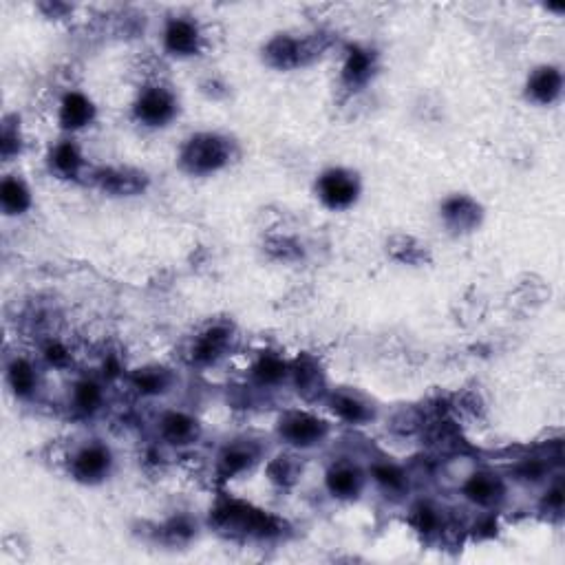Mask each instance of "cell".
I'll list each match as a JSON object with an SVG mask.
<instances>
[{"label": "cell", "instance_id": "obj_1", "mask_svg": "<svg viewBox=\"0 0 565 565\" xmlns=\"http://www.w3.org/2000/svg\"><path fill=\"white\" fill-rule=\"evenodd\" d=\"M210 526L234 539L270 541L283 535V521L239 499H223L210 513Z\"/></svg>", "mask_w": 565, "mask_h": 565}, {"label": "cell", "instance_id": "obj_2", "mask_svg": "<svg viewBox=\"0 0 565 565\" xmlns=\"http://www.w3.org/2000/svg\"><path fill=\"white\" fill-rule=\"evenodd\" d=\"M234 159V142L219 133H197L188 137L179 153V164L188 175L206 177L219 173Z\"/></svg>", "mask_w": 565, "mask_h": 565}, {"label": "cell", "instance_id": "obj_3", "mask_svg": "<svg viewBox=\"0 0 565 565\" xmlns=\"http://www.w3.org/2000/svg\"><path fill=\"white\" fill-rule=\"evenodd\" d=\"M329 47L327 34H307V36H290L279 34L274 36L263 49V60L272 69L294 71L312 65L314 60L323 56Z\"/></svg>", "mask_w": 565, "mask_h": 565}, {"label": "cell", "instance_id": "obj_4", "mask_svg": "<svg viewBox=\"0 0 565 565\" xmlns=\"http://www.w3.org/2000/svg\"><path fill=\"white\" fill-rule=\"evenodd\" d=\"M329 431H332L329 422L309 411H287L279 420V437L287 446L298 451L321 446L329 437Z\"/></svg>", "mask_w": 565, "mask_h": 565}, {"label": "cell", "instance_id": "obj_5", "mask_svg": "<svg viewBox=\"0 0 565 565\" xmlns=\"http://www.w3.org/2000/svg\"><path fill=\"white\" fill-rule=\"evenodd\" d=\"M179 102L175 93L162 87V84H151L137 95L133 102V117L148 129H162L177 117Z\"/></svg>", "mask_w": 565, "mask_h": 565}, {"label": "cell", "instance_id": "obj_6", "mask_svg": "<svg viewBox=\"0 0 565 565\" xmlns=\"http://www.w3.org/2000/svg\"><path fill=\"white\" fill-rule=\"evenodd\" d=\"M360 179L354 170L329 168L316 181V195L329 210H347L360 197Z\"/></svg>", "mask_w": 565, "mask_h": 565}, {"label": "cell", "instance_id": "obj_7", "mask_svg": "<svg viewBox=\"0 0 565 565\" xmlns=\"http://www.w3.org/2000/svg\"><path fill=\"white\" fill-rule=\"evenodd\" d=\"M113 453L102 442H89L71 455L69 473L80 484H100L113 471Z\"/></svg>", "mask_w": 565, "mask_h": 565}, {"label": "cell", "instance_id": "obj_8", "mask_svg": "<svg viewBox=\"0 0 565 565\" xmlns=\"http://www.w3.org/2000/svg\"><path fill=\"white\" fill-rule=\"evenodd\" d=\"M93 184L98 186L102 193L113 197H135L142 195L151 184V179L140 168L131 166H106L93 170Z\"/></svg>", "mask_w": 565, "mask_h": 565}, {"label": "cell", "instance_id": "obj_9", "mask_svg": "<svg viewBox=\"0 0 565 565\" xmlns=\"http://www.w3.org/2000/svg\"><path fill=\"white\" fill-rule=\"evenodd\" d=\"M232 340H234V332L230 325L226 323L208 325L193 338V345H190V360L199 367L217 365L223 356H228Z\"/></svg>", "mask_w": 565, "mask_h": 565}, {"label": "cell", "instance_id": "obj_10", "mask_svg": "<svg viewBox=\"0 0 565 565\" xmlns=\"http://www.w3.org/2000/svg\"><path fill=\"white\" fill-rule=\"evenodd\" d=\"M164 49L175 58H190L197 56L204 45V34H201V27L195 23L193 18L188 16H175L170 18L164 27Z\"/></svg>", "mask_w": 565, "mask_h": 565}, {"label": "cell", "instance_id": "obj_11", "mask_svg": "<svg viewBox=\"0 0 565 565\" xmlns=\"http://www.w3.org/2000/svg\"><path fill=\"white\" fill-rule=\"evenodd\" d=\"M327 404L340 422L365 426L376 418V407L354 389H334L327 393Z\"/></svg>", "mask_w": 565, "mask_h": 565}, {"label": "cell", "instance_id": "obj_12", "mask_svg": "<svg viewBox=\"0 0 565 565\" xmlns=\"http://www.w3.org/2000/svg\"><path fill=\"white\" fill-rule=\"evenodd\" d=\"M462 493L479 508H497L506 499V484L493 471H475L466 477Z\"/></svg>", "mask_w": 565, "mask_h": 565}, {"label": "cell", "instance_id": "obj_13", "mask_svg": "<svg viewBox=\"0 0 565 565\" xmlns=\"http://www.w3.org/2000/svg\"><path fill=\"white\" fill-rule=\"evenodd\" d=\"M442 219L449 230L457 234H466L477 230V226L484 219V210L473 197L451 195L449 199H444L442 204Z\"/></svg>", "mask_w": 565, "mask_h": 565}, {"label": "cell", "instance_id": "obj_14", "mask_svg": "<svg viewBox=\"0 0 565 565\" xmlns=\"http://www.w3.org/2000/svg\"><path fill=\"white\" fill-rule=\"evenodd\" d=\"M376 67H378L376 51H371L369 47L351 45L347 47L340 78H343V84L347 89L358 91L365 87V84H369L373 73H376Z\"/></svg>", "mask_w": 565, "mask_h": 565}, {"label": "cell", "instance_id": "obj_15", "mask_svg": "<svg viewBox=\"0 0 565 565\" xmlns=\"http://www.w3.org/2000/svg\"><path fill=\"white\" fill-rule=\"evenodd\" d=\"M290 378L294 380V387L298 396L305 400H318L327 398V382L325 373L318 365V360L312 356H298L290 365Z\"/></svg>", "mask_w": 565, "mask_h": 565}, {"label": "cell", "instance_id": "obj_16", "mask_svg": "<svg viewBox=\"0 0 565 565\" xmlns=\"http://www.w3.org/2000/svg\"><path fill=\"white\" fill-rule=\"evenodd\" d=\"M365 484H367L365 473H362L356 464L349 462L334 464L325 475L327 493L340 501L358 499L362 495V490H365Z\"/></svg>", "mask_w": 565, "mask_h": 565}, {"label": "cell", "instance_id": "obj_17", "mask_svg": "<svg viewBox=\"0 0 565 565\" xmlns=\"http://www.w3.org/2000/svg\"><path fill=\"white\" fill-rule=\"evenodd\" d=\"M95 115H98V109H95L93 100L80 91L65 93L58 104V122L69 133L87 129L95 122Z\"/></svg>", "mask_w": 565, "mask_h": 565}, {"label": "cell", "instance_id": "obj_18", "mask_svg": "<svg viewBox=\"0 0 565 565\" xmlns=\"http://www.w3.org/2000/svg\"><path fill=\"white\" fill-rule=\"evenodd\" d=\"M159 435L170 446H190L197 444L201 437V424L186 411H166L159 418Z\"/></svg>", "mask_w": 565, "mask_h": 565}, {"label": "cell", "instance_id": "obj_19", "mask_svg": "<svg viewBox=\"0 0 565 565\" xmlns=\"http://www.w3.org/2000/svg\"><path fill=\"white\" fill-rule=\"evenodd\" d=\"M259 446L252 442H232L217 457V475L221 479H234L257 464Z\"/></svg>", "mask_w": 565, "mask_h": 565}, {"label": "cell", "instance_id": "obj_20", "mask_svg": "<svg viewBox=\"0 0 565 565\" xmlns=\"http://www.w3.org/2000/svg\"><path fill=\"white\" fill-rule=\"evenodd\" d=\"M561 91H563V73L559 67L552 65L537 67L530 73V78L526 82L528 98L541 106L557 102Z\"/></svg>", "mask_w": 565, "mask_h": 565}, {"label": "cell", "instance_id": "obj_21", "mask_svg": "<svg viewBox=\"0 0 565 565\" xmlns=\"http://www.w3.org/2000/svg\"><path fill=\"white\" fill-rule=\"evenodd\" d=\"M7 385L18 400H29L36 396L40 387V376L34 362L25 356H16L7 365Z\"/></svg>", "mask_w": 565, "mask_h": 565}, {"label": "cell", "instance_id": "obj_22", "mask_svg": "<svg viewBox=\"0 0 565 565\" xmlns=\"http://www.w3.org/2000/svg\"><path fill=\"white\" fill-rule=\"evenodd\" d=\"M371 479L387 497L402 499L409 493L411 479L402 466L393 462H376L371 466Z\"/></svg>", "mask_w": 565, "mask_h": 565}, {"label": "cell", "instance_id": "obj_23", "mask_svg": "<svg viewBox=\"0 0 565 565\" xmlns=\"http://www.w3.org/2000/svg\"><path fill=\"white\" fill-rule=\"evenodd\" d=\"M34 204L31 190L18 175H7L0 181V208L7 217H20Z\"/></svg>", "mask_w": 565, "mask_h": 565}, {"label": "cell", "instance_id": "obj_24", "mask_svg": "<svg viewBox=\"0 0 565 565\" xmlns=\"http://www.w3.org/2000/svg\"><path fill=\"white\" fill-rule=\"evenodd\" d=\"M252 380L261 389H274L290 378V362H285L279 354H261L252 365Z\"/></svg>", "mask_w": 565, "mask_h": 565}, {"label": "cell", "instance_id": "obj_25", "mask_svg": "<svg viewBox=\"0 0 565 565\" xmlns=\"http://www.w3.org/2000/svg\"><path fill=\"white\" fill-rule=\"evenodd\" d=\"M49 166L62 179H76L84 168V155L76 142L60 140L49 151Z\"/></svg>", "mask_w": 565, "mask_h": 565}, {"label": "cell", "instance_id": "obj_26", "mask_svg": "<svg viewBox=\"0 0 565 565\" xmlns=\"http://www.w3.org/2000/svg\"><path fill=\"white\" fill-rule=\"evenodd\" d=\"M131 387L146 398L162 396L173 387V373L164 367H144L131 373Z\"/></svg>", "mask_w": 565, "mask_h": 565}, {"label": "cell", "instance_id": "obj_27", "mask_svg": "<svg viewBox=\"0 0 565 565\" xmlns=\"http://www.w3.org/2000/svg\"><path fill=\"white\" fill-rule=\"evenodd\" d=\"M411 524L426 539L440 537L442 532L446 530L444 513L437 506L429 504V501H420L418 506H413V510H411Z\"/></svg>", "mask_w": 565, "mask_h": 565}, {"label": "cell", "instance_id": "obj_28", "mask_svg": "<svg viewBox=\"0 0 565 565\" xmlns=\"http://www.w3.org/2000/svg\"><path fill=\"white\" fill-rule=\"evenodd\" d=\"M71 402L73 409H76L80 415H93L102 409L104 389L98 380L82 378L76 382V387H73Z\"/></svg>", "mask_w": 565, "mask_h": 565}, {"label": "cell", "instance_id": "obj_29", "mask_svg": "<svg viewBox=\"0 0 565 565\" xmlns=\"http://www.w3.org/2000/svg\"><path fill=\"white\" fill-rule=\"evenodd\" d=\"M389 254L396 261L409 263V265H420V263H424L426 259H429L426 245L418 243V241L411 239V237H404V234H400V237H393L389 241Z\"/></svg>", "mask_w": 565, "mask_h": 565}, {"label": "cell", "instance_id": "obj_30", "mask_svg": "<svg viewBox=\"0 0 565 565\" xmlns=\"http://www.w3.org/2000/svg\"><path fill=\"white\" fill-rule=\"evenodd\" d=\"M20 153H23V133H20L18 117H5L3 131H0V155L5 162H12Z\"/></svg>", "mask_w": 565, "mask_h": 565}, {"label": "cell", "instance_id": "obj_31", "mask_svg": "<svg viewBox=\"0 0 565 565\" xmlns=\"http://www.w3.org/2000/svg\"><path fill=\"white\" fill-rule=\"evenodd\" d=\"M550 475V460L548 457H524L515 466V479L524 484H541Z\"/></svg>", "mask_w": 565, "mask_h": 565}, {"label": "cell", "instance_id": "obj_32", "mask_svg": "<svg viewBox=\"0 0 565 565\" xmlns=\"http://www.w3.org/2000/svg\"><path fill=\"white\" fill-rule=\"evenodd\" d=\"M268 475L274 484L290 486L296 482V477H298V462L290 455H279L268 466Z\"/></svg>", "mask_w": 565, "mask_h": 565}, {"label": "cell", "instance_id": "obj_33", "mask_svg": "<svg viewBox=\"0 0 565 565\" xmlns=\"http://www.w3.org/2000/svg\"><path fill=\"white\" fill-rule=\"evenodd\" d=\"M195 535V526L190 524V521L186 517H175V519H170L168 524L162 528V537L164 541L168 543H173V546H177V543H186L193 539Z\"/></svg>", "mask_w": 565, "mask_h": 565}, {"label": "cell", "instance_id": "obj_34", "mask_svg": "<svg viewBox=\"0 0 565 565\" xmlns=\"http://www.w3.org/2000/svg\"><path fill=\"white\" fill-rule=\"evenodd\" d=\"M42 356H45L49 365L56 369H65L71 365V351L62 345L60 340H49L45 349H42Z\"/></svg>", "mask_w": 565, "mask_h": 565}, {"label": "cell", "instance_id": "obj_35", "mask_svg": "<svg viewBox=\"0 0 565 565\" xmlns=\"http://www.w3.org/2000/svg\"><path fill=\"white\" fill-rule=\"evenodd\" d=\"M543 506H546V510H550V513H561L563 510V486L557 484V486H552L548 493H546V499H543Z\"/></svg>", "mask_w": 565, "mask_h": 565}]
</instances>
